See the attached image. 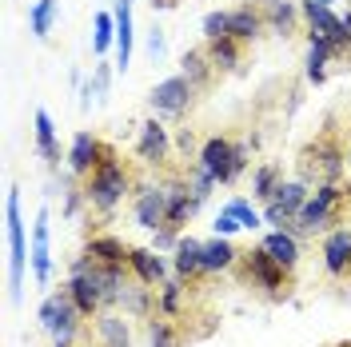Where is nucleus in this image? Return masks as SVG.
Returning a JSON list of instances; mask_svg holds the SVG:
<instances>
[{
    "label": "nucleus",
    "instance_id": "nucleus-1",
    "mask_svg": "<svg viewBox=\"0 0 351 347\" xmlns=\"http://www.w3.org/2000/svg\"><path fill=\"white\" fill-rule=\"evenodd\" d=\"M132 188V176L128 168L120 164V156L116 160H104L100 168H92L88 172V184H84V200L96 208V212H112Z\"/></svg>",
    "mask_w": 351,
    "mask_h": 347
},
{
    "label": "nucleus",
    "instance_id": "nucleus-2",
    "mask_svg": "<svg viewBox=\"0 0 351 347\" xmlns=\"http://www.w3.org/2000/svg\"><path fill=\"white\" fill-rule=\"evenodd\" d=\"M199 168L212 172L216 184H236L243 176V168H247V144H232L223 136H212L199 148Z\"/></svg>",
    "mask_w": 351,
    "mask_h": 347
},
{
    "label": "nucleus",
    "instance_id": "nucleus-3",
    "mask_svg": "<svg viewBox=\"0 0 351 347\" xmlns=\"http://www.w3.org/2000/svg\"><path fill=\"white\" fill-rule=\"evenodd\" d=\"M300 172H304V184L315 180V184H335L343 176V148L335 140V132H324L319 140H311L300 156Z\"/></svg>",
    "mask_w": 351,
    "mask_h": 347
},
{
    "label": "nucleus",
    "instance_id": "nucleus-4",
    "mask_svg": "<svg viewBox=\"0 0 351 347\" xmlns=\"http://www.w3.org/2000/svg\"><path fill=\"white\" fill-rule=\"evenodd\" d=\"M240 272L256 283V287H260L267 300H284V296H291V272H287V267H280V263L271 260L263 248L240 252Z\"/></svg>",
    "mask_w": 351,
    "mask_h": 347
},
{
    "label": "nucleus",
    "instance_id": "nucleus-5",
    "mask_svg": "<svg viewBox=\"0 0 351 347\" xmlns=\"http://www.w3.org/2000/svg\"><path fill=\"white\" fill-rule=\"evenodd\" d=\"M4 232H8V272H12V300H21V283L28 272V239H24V219H21V195L8 188V204H4Z\"/></svg>",
    "mask_w": 351,
    "mask_h": 347
},
{
    "label": "nucleus",
    "instance_id": "nucleus-6",
    "mask_svg": "<svg viewBox=\"0 0 351 347\" xmlns=\"http://www.w3.org/2000/svg\"><path fill=\"white\" fill-rule=\"evenodd\" d=\"M40 327L56 339V344H76V335H80V327H84V315H80V307L72 304L68 287L64 291H52L40 304Z\"/></svg>",
    "mask_w": 351,
    "mask_h": 347
},
{
    "label": "nucleus",
    "instance_id": "nucleus-7",
    "mask_svg": "<svg viewBox=\"0 0 351 347\" xmlns=\"http://www.w3.org/2000/svg\"><path fill=\"white\" fill-rule=\"evenodd\" d=\"M343 200H348V192L339 184H315V192L307 195V204L295 216V232H319V228L335 224L343 212Z\"/></svg>",
    "mask_w": 351,
    "mask_h": 347
},
{
    "label": "nucleus",
    "instance_id": "nucleus-8",
    "mask_svg": "<svg viewBox=\"0 0 351 347\" xmlns=\"http://www.w3.org/2000/svg\"><path fill=\"white\" fill-rule=\"evenodd\" d=\"M307 184L304 180H280V188L271 192V200L263 204V219L267 224H276V228H284V224H295L300 216V208L307 204Z\"/></svg>",
    "mask_w": 351,
    "mask_h": 347
},
{
    "label": "nucleus",
    "instance_id": "nucleus-9",
    "mask_svg": "<svg viewBox=\"0 0 351 347\" xmlns=\"http://www.w3.org/2000/svg\"><path fill=\"white\" fill-rule=\"evenodd\" d=\"M104 160H116V148L104 144V140H96L92 132H76V140L68 148V168L76 176H88L92 168H100Z\"/></svg>",
    "mask_w": 351,
    "mask_h": 347
},
{
    "label": "nucleus",
    "instance_id": "nucleus-10",
    "mask_svg": "<svg viewBox=\"0 0 351 347\" xmlns=\"http://www.w3.org/2000/svg\"><path fill=\"white\" fill-rule=\"evenodd\" d=\"M192 92H196V84L188 76H168V80H160L152 88L148 100H152V108L160 116H180V112H188V104H192Z\"/></svg>",
    "mask_w": 351,
    "mask_h": 347
},
{
    "label": "nucleus",
    "instance_id": "nucleus-11",
    "mask_svg": "<svg viewBox=\"0 0 351 347\" xmlns=\"http://www.w3.org/2000/svg\"><path fill=\"white\" fill-rule=\"evenodd\" d=\"M172 152V144H168V128L160 124V120H148V124H140V144H136V156L144 160V164H164Z\"/></svg>",
    "mask_w": 351,
    "mask_h": 347
},
{
    "label": "nucleus",
    "instance_id": "nucleus-12",
    "mask_svg": "<svg viewBox=\"0 0 351 347\" xmlns=\"http://www.w3.org/2000/svg\"><path fill=\"white\" fill-rule=\"evenodd\" d=\"M128 267H132V276L140 283H148V287H160L164 276H168V263H164V256H160L156 248H132Z\"/></svg>",
    "mask_w": 351,
    "mask_h": 347
},
{
    "label": "nucleus",
    "instance_id": "nucleus-13",
    "mask_svg": "<svg viewBox=\"0 0 351 347\" xmlns=\"http://www.w3.org/2000/svg\"><path fill=\"white\" fill-rule=\"evenodd\" d=\"M92 339L96 347H132V331L120 311H100L92 320Z\"/></svg>",
    "mask_w": 351,
    "mask_h": 347
},
{
    "label": "nucleus",
    "instance_id": "nucleus-14",
    "mask_svg": "<svg viewBox=\"0 0 351 347\" xmlns=\"http://www.w3.org/2000/svg\"><path fill=\"white\" fill-rule=\"evenodd\" d=\"M136 224L140 228H164L168 224V192H160V188H144V192L136 195Z\"/></svg>",
    "mask_w": 351,
    "mask_h": 347
},
{
    "label": "nucleus",
    "instance_id": "nucleus-15",
    "mask_svg": "<svg viewBox=\"0 0 351 347\" xmlns=\"http://www.w3.org/2000/svg\"><path fill=\"white\" fill-rule=\"evenodd\" d=\"M324 267H328V276H335V280L351 272V228H335L324 239Z\"/></svg>",
    "mask_w": 351,
    "mask_h": 347
},
{
    "label": "nucleus",
    "instance_id": "nucleus-16",
    "mask_svg": "<svg viewBox=\"0 0 351 347\" xmlns=\"http://www.w3.org/2000/svg\"><path fill=\"white\" fill-rule=\"evenodd\" d=\"M260 248H263V252H267L276 263H280V267L295 272V263H300V239H295V232L276 228V232H267V236L260 239Z\"/></svg>",
    "mask_w": 351,
    "mask_h": 347
},
{
    "label": "nucleus",
    "instance_id": "nucleus-17",
    "mask_svg": "<svg viewBox=\"0 0 351 347\" xmlns=\"http://www.w3.org/2000/svg\"><path fill=\"white\" fill-rule=\"evenodd\" d=\"M300 12H304L307 21V36H335L339 28H343V16H335L331 12V4H319V0H300Z\"/></svg>",
    "mask_w": 351,
    "mask_h": 347
},
{
    "label": "nucleus",
    "instance_id": "nucleus-18",
    "mask_svg": "<svg viewBox=\"0 0 351 347\" xmlns=\"http://www.w3.org/2000/svg\"><path fill=\"white\" fill-rule=\"evenodd\" d=\"M176 276L188 283V287L204 276V243L199 239L180 236V243H176Z\"/></svg>",
    "mask_w": 351,
    "mask_h": 347
},
{
    "label": "nucleus",
    "instance_id": "nucleus-19",
    "mask_svg": "<svg viewBox=\"0 0 351 347\" xmlns=\"http://www.w3.org/2000/svg\"><path fill=\"white\" fill-rule=\"evenodd\" d=\"M32 276L36 283L52 280V252H48V212L40 208V216L32 224Z\"/></svg>",
    "mask_w": 351,
    "mask_h": 347
},
{
    "label": "nucleus",
    "instance_id": "nucleus-20",
    "mask_svg": "<svg viewBox=\"0 0 351 347\" xmlns=\"http://www.w3.org/2000/svg\"><path fill=\"white\" fill-rule=\"evenodd\" d=\"M260 12H263V24H271L280 36H291L295 32V21L304 16L295 0H260Z\"/></svg>",
    "mask_w": 351,
    "mask_h": 347
},
{
    "label": "nucleus",
    "instance_id": "nucleus-21",
    "mask_svg": "<svg viewBox=\"0 0 351 347\" xmlns=\"http://www.w3.org/2000/svg\"><path fill=\"white\" fill-rule=\"evenodd\" d=\"M240 263V252L228 236H216L204 243V276H216V272H232Z\"/></svg>",
    "mask_w": 351,
    "mask_h": 347
},
{
    "label": "nucleus",
    "instance_id": "nucleus-22",
    "mask_svg": "<svg viewBox=\"0 0 351 347\" xmlns=\"http://www.w3.org/2000/svg\"><path fill=\"white\" fill-rule=\"evenodd\" d=\"M116 68L128 72L132 64V0H116Z\"/></svg>",
    "mask_w": 351,
    "mask_h": 347
},
{
    "label": "nucleus",
    "instance_id": "nucleus-23",
    "mask_svg": "<svg viewBox=\"0 0 351 347\" xmlns=\"http://www.w3.org/2000/svg\"><path fill=\"white\" fill-rule=\"evenodd\" d=\"M128 243L124 239H116V236H92L84 243V256L88 260H96V263H116V267H124L128 263Z\"/></svg>",
    "mask_w": 351,
    "mask_h": 347
},
{
    "label": "nucleus",
    "instance_id": "nucleus-24",
    "mask_svg": "<svg viewBox=\"0 0 351 347\" xmlns=\"http://www.w3.org/2000/svg\"><path fill=\"white\" fill-rule=\"evenodd\" d=\"M156 287H148V283L140 280H128L124 283V291H120V300H116V307H124V315H156Z\"/></svg>",
    "mask_w": 351,
    "mask_h": 347
},
{
    "label": "nucleus",
    "instance_id": "nucleus-25",
    "mask_svg": "<svg viewBox=\"0 0 351 347\" xmlns=\"http://www.w3.org/2000/svg\"><path fill=\"white\" fill-rule=\"evenodd\" d=\"M148 347H184V327L172 315H148Z\"/></svg>",
    "mask_w": 351,
    "mask_h": 347
},
{
    "label": "nucleus",
    "instance_id": "nucleus-26",
    "mask_svg": "<svg viewBox=\"0 0 351 347\" xmlns=\"http://www.w3.org/2000/svg\"><path fill=\"white\" fill-rule=\"evenodd\" d=\"M331 60H335L331 40L311 36V48H307V80H311V84H324V80H328V64Z\"/></svg>",
    "mask_w": 351,
    "mask_h": 347
},
{
    "label": "nucleus",
    "instance_id": "nucleus-27",
    "mask_svg": "<svg viewBox=\"0 0 351 347\" xmlns=\"http://www.w3.org/2000/svg\"><path fill=\"white\" fill-rule=\"evenodd\" d=\"M260 28H263L260 4H243V8H236V12H232V36H236L240 44L256 40V36H260Z\"/></svg>",
    "mask_w": 351,
    "mask_h": 347
},
{
    "label": "nucleus",
    "instance_id": "nucleus-28",
    "mask_svg": "<svg viewBox=\"0 0 351 347\" xmlns=\"http://www.w3.org/2000/svg\"><path fill=\"white\" fill-rule=\"evenodd\" d=\"M184 296H188L184 280H164L160 283V296H156V311L172 315V320H184Z\"/></svg>",
    "mask_w": 351,
    "mask_h": 347
},
{
    "label": "nucleus",
    "instance_id": "nucleus-29",
    "mask_svg": "<svg viewBox=\"0 0 351 347\" xmlns=\"http://www.w3.org/2000/svg\"><path fill=\"white\" fill-rule=\"evenodd\" d=\"M196 208H199V200L196 195H188V188H176V192H168V228H184L188 219L196 216Z\"/></svg>",
    "mask_w": 351,
    "mask_h": 347
},
{
    "label": "nucleus",
    "instance_id": "nucleus-30",
    "mask_svg": "<svg viewBox=\"0 0 351 347\" xmlns=\"http://www.w3.org/2000/svg\"><path fill=\"white\" fill-rule=\"evenodd\" d=\"M36 152L48 160V164H56L60 160V144H56V128H52V116L48 112H36Z\"/></svg>",
    "mask_w": 351,
    "mask_h": 347
},
{
    "label": "nucleus",
    "instance_id": "nucleus-31",
    "mask_svg": "<svg viewBox=\"0 0 351 347\" xmlns=\"http://www.w3.org/2000/svg\"><path fill=\"white\" fill-rule=\"evenodd\" d=\"M180 64H184V76H188V80H192L196 88H199V84H208V80H212V72H216L212 56H208V52H199V48H188Z\"/></svg>",
    "mask_w": 351,
    "mask_h": 347
},
{
    "label": "nucleus",
    "instance_id": "nucleus-32",
    "mask_svg": "<svg viewBox=\"0 0 351 347\" xmlns=\"http://www.w3.org/2000/svg\"><path fill=\"white\" fill-rule=\"evenodd\" d=\"M208 56H212L216 72H232V68L240 64V40H236V36H223V40H208Z\"/></svg>",
    "mask_w": 351,
    "mask_h": 347
},
{
    "label": "nucleus",
    "instance_id": "nucleus-33",
    "mask_svg": "<svg viewBox=\"0 0 351 347\" xmlns=\"http://www.w3.org/2000/svg\"><path fill=\"white\" fill-rule=\"evenodd\" d=\"M28 24H32V36H48L52 24H56V0H36L32 12H28Z\"/></svg>",
    "mask_w": 351,
    "mask_h": 347
},
{
    "label": "nucleus",
    "instance_id": "nucleus-34",
    "mask_svg": "<svg viewBox=\"0 0 351 347\" xmlns=\"http://www.w3.org/2000/svg\"><path fill=\"white\" fill-rule=\"evenodd\" d=\"M112 44H116V16H112V12H100V16H96V32H92V52L104 56Z\"/></svg>",
    "mask_w": 351,
    "mask_h": 347
},
{
    "label": "nucleus",
    "instance_id": "nucleus-35",
    "mask_svg": "<svg viewBox=\"0 0 351 347\" xmlns=\"http://www.w3.org/2000/svg\"><path fill=\"white\" fill-rule=\"evenodd\" d=\"M276 188H280V168H276V164H263L260 172L252 176V192H256V195L263 200V204H267Z\"/></svg>",
    "mask_w": 351,
    "mask_h": 347
},
{
    "label": "nucleus",
    "instance_id": "nucleus-36",
    "mask_svg": "<svg viewBox=\"0 0 351 347\" xmlns=\"http://www.w3.org/2000/svg\"><path fill=\"white\" fill-rule=\"evenodd\" d=\"M204 36H208V40L232 36V12H208V16H204Z\"/></svg>",
    "mask_w": 351,
    "mask_h": 347
},
{
    "label": "nucleus",
    "instance_id": "nucleus-37",
    "mask_svg": "<svg viewBox=\"0 0 351 347\" xmlns=\"http://www.w3.org/2000/svg\"><path fill=\"white\" fill-rule=\"evenodd\" d=\"M223 212H232V216L240 219L243 228H252V232H256V228H260V212H256V208H252V204H247V200H232V204H228V208H223Z\"/></svg>",
    "mask_w": 351,
    "mask_h": 347
},
{
    "label": "nucleus",
    "instance_id": "nucleus-38",
    "mask_svg": "<svg viewBox=\"0 0 351 347\" xmlns=\"http://www.w3.org/2000/svg\"><path fill=\"white\" fill-rule=\"evenodd\" d=\"M212 228H216V236H236V232H240L243 224L236 216H232V212H219L216 216V224H212Z\"/></svg>",
    "mask_w": 351,
    "mask_h": 347
},
{
    "label": "nucleus",
    "instance_id": "nucleus-39",
    "mask_svg": "<svg viewBox=\"0 0 351 347\" xmlns=\"http://www.w3.org/2000/svg\"><path fill=\"white\" fill-rule=\"evenodd\" d=\"M176 243H180V236H176V228H156V252H164V248H172L176 252Z\"/></svg>",
    "mask_w": 351,
    "mask_h": 347
},
{
    "label": "nucleus",
    "instance_id": "nucleus-40",
    "mask_svg": "<svg viewBox=\"0 0 351 347\" xmlns=\"http://www.w3.org/2000/svg\"><path fill=\"white\" fill-rule=\"evenodd\" d=\"M148 52H152V56H164V36H160V32L148 36Z\"/></svg>",
    "mask_w": 351,
    "mask_h": 347
},
{
    "label": "nucleus",
    "instance_id": "nucleus-41",
    "mask_svg": "<svg viewBox=\"0 0 351 347\" xmlns=\"http://www.w3.org/2000/svg\"><path fill=\"white\" fill-rule=\"evenodd\" d=\"M180 0H152V8H176Z\"/></svg>",
    "mask_w": 351,
    "mask_h": 347
},
{
    "label": "nucleus",
    "instance_id": "nucleus-42",
    "mask_svg": "<svg viewBox=\"0 0 351 347\" xmlns=\"http://www.w3.org/2000/svg\"><path fill=\"white\" fill-rule=\"evenodd\" d=\"M343 24H348V32H351V12H348V16H343Z\"/></svg>",
    "mask_w": 351,
    "mask_h": 347
},
{
    "label": "nucleus",
    "instance_id": "nucleus-43",
    "mask_svg": "<svg viewBox=\"0 0 351 347\" xmlns=\"http://www.w3.org/2000/svg\"><path fill=\"white\" fill-rule=\"evenodd\" d=\"M56 347H72V344H56Z\"/></svg>",
    "mask_w": 351,
    "mask_h": 347
},
{
    "label": "nucleus",
    "instance_id": "nucleus-44",
    "mask_svg": "<svg viewBox=\"0 0 351 347\" xmlns=\"http://www.w3.org/2000/svg\"><path fill=\"white\" fill-rule=\"evenodd\" d=\"M319 4H331V0H319Z\"/></svg>",
    "mask_w": 351,
    "mask_h": 347
}]
</instances>
